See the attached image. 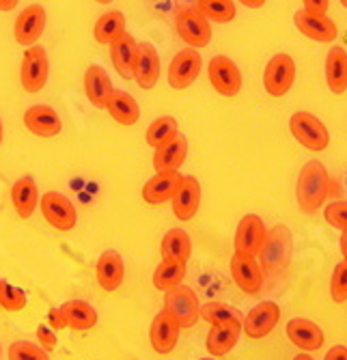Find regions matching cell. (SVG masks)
Listing matches in <instances>:
<instances>
[{"mask_svg": "<svg viewBox=\"0 0 347 360\" xmlns=\"http://www.w3.org/2000/svg\"><path fill=\"white\" fill-rule=\"evenodd\" d=\"M324 218L339 231H347V201H332L330 205H324Z\"/></svg>", "mask_w": 347, "mask_h": 360, "instance_id": "40", "label": "cell"}, {"mask_svg": "<svg viewBox=\"0 0 347 360\" xmlns=\"http://www.w3.org/2000/svg\"><path fill=\"white\" fill-rule=\"evenodd\" d=\"M259 257H261L259 266L266 272L278 274L282 270H287V266L292 264V257H294V236L287 224H276L270 229Z\"/></svg>", "mask_w": 347, "mask_h": 360, "instance_id": "2", "label": "cell"}, {"mask_svg": "<svg viewBox=\"0 0 347 360\" xmlns=\"http://www.w3.org/2000/svg\"><path fill=\"white\" fill-rule=\"evenodd\" d=\"M0 307H3L5 311H9V313L22 311L26 307V293H24V289L13 287V285L3 281V285H0Z\"/></svg>", "mask_w": 347, "mask_h": 360, "instance_id": "38", "label": "cell"}, {"mask_svg": "<svg viewBox=\"0 0 347 360\" xmlns=\"http://www.w3.org/2000/svg\"><path fill=\"white\" fill-rule=\"evenodd\" d=\"M201 317L209 323V326H216V323H225L229 319H244L242 313L229 304H223V302H207L201 307Z\"/></svg>", "mask_w": 347, "mask_h": 360, "instance_id": "36", "label": "cell"}, {"mask_svg": "<svg viewBox=\"0 0 347 360\" xmlns=\"http://www.w3.org/2000/svg\"><path fill=\"white\" fill-rule=\"evenodd\" d=\"M207 78H209V84L216 89V93L223 97H235L242 91V82H244L235 60H231L225 54H218L209 60Z\"/></svg>", "mask_w": 347, "mask_h": 360, "instance_id": "8", "label": "cell"}, {"mask_svg": "<svg viewBox=\"0 0 347 360\" xmlns=\"http://www.w3.org/2000/svg\"><path fill=\"white\" fill-rule=\"evenodd\" d=\"M280 319V307L272 300L255 304L244 317V335L252 341L268 337Z\"/></svg>", "mask_w": 347, "mask_h": 360, "instance_id": "13", "label": "cell"}, {"mask_svg": "<svg viewBox=\"0 0 347 360\" xmlns=\"http://www.w3.org/2000/svg\"><path fill=\"white\" fill-rule=\"evenodd\" d=\"M0 285H3V281H0Z\"/></svg>", "mask_w": 347, "mask_h": 360, "instance_id": "54", "label": "cell"}, {"mask_svg": "<svg viewBox=\"0 0 347 360\" xmlns=\"http://www.w3.org/2000/svg\"><path fill=\"white\" fill-rule=\"evenodd\" d=\"M24 125L30 134H35L39 139H54L60 134L63 121L58 112L52 106L46 104H35L24 112Z\"/></svg>", "mask_w": 347, "mask_h": 360, "instance_id": "20", "label": "cell"}, {"mask_svg": "<svg viewBox=\"0 0 347 360\" xmlns=\"http://www.w3.org/2000/svg\"><path fill=\"white\" fill-rule=\"evenodd\" d=\"M164 309L179 321L181 328H190L201 319V302L199 296L185 285H177L166 291Z\"/></svg>", "mask_w": 347, "mask_h": 360, "instance_id": "6", "label": "cell"}, {"mask_svg": "<svg viewBox=\"0 0 347 360\" xmlns=\"http://www.w3.org/2000/svg\"><path fill=\"white\" fill-rule=\"evenodd\" d=\"M203 68V58L199 54V50L195 48H185L181 52L175 54V58L169 65V84L171 89H188L192 86L201 74Z\"/></svg>", "mask_w": 347, "mask_h": 360, "instance_id": "11", "label": "cell"}, {"mask_svg": "<svg viewBox=\"0 0 347 360\" xmlns=\"http://www.w3.org/2000/svg\"><path fill=\"white\" fill-rule=\"evenodd\" d=\"M48 319H50L52 330H63V328H65V319H63L60 309H52V311L48 313Z\"/></svg>", "mask_w": 347, "mask_h": 360, "instance_id": "43", "label": "cell"}, {"mask_svg": "<svg viewBox=\"0 0 347 360\" xmlns=\"http://www.w3.org/2000/svg\"><path fill=\"white\" fill-rule=\"evenodd\" d=\"M324 360H347V347L345 345H334L326 352Z\"/></svg>", "mask_w": 347, "mask_h": 360, "instance_id": "44", "label": "cell"}, {"mask_svg": "<svg viewBox=\"0 0 347 360\" xmlns=\"http://www.w3.org/2000/svg\"><path fill=\"white\" fill-rule=\"evenodd\" d=\"M242 333H244V319H229L225 323L211 326L207 333V341H205L209 356H214V358L227 356L237 345Z\"/></svg>", "mask_w": 347, "mask_h": 360, "instance_id": "18", "label": "cell"}, {"mask_svg": "<svg viewBox=\"0 0 347 360\" xmlns=\"http://www.w3.org/2000/svg\"><path fill=\"white\" fill-rule=\"evenodd\" d=\"M185 276V264H177V261H164L155 268L153 272V285L160 291H169L183 283Z\"/></svg>", "mask_w": 347, "mask_h": 360, "instance_id": "35", "label": "cell"}, {"mask_svg": "<svg viewBox=\"0 0 347 360\" xmlns=\"http://www.w3.org/2000/svg\"><path fill=\"white\" fill-rule=\"evenodd\" d=\"M41 201V194L37 188V181L33 177H20L11 188V203L20 218H30L35 214L37 205Z\"/></svg>", "mask_w": 347, "mask_h": 360, "instance_id": "25", "label": "cell"}, {"mask_svg": "<svg viewBox=\"0 0 347 360\" xmlns=\"http://www.w3.org/2000/svg\"><path fill=\"white\" fill-rule=\"evenodd\" d=\"M37 341H39V345L46 349V352H52V349H56V335H54V330L52 328H48V326H39L37 328Z\"/></svg>", "mask_w": 347, "mask_h": 360, "instance_id": "41", "label": "cell"}, {"mask_svg": "<svg viewBox=\"0 0 347 360\" xmlns=\"http://www.w3.org/2000/svg\"><path fill=\"white\" fill-rule=\"evenodd\" d=\"M294 360H315V358H313L310 354H306V352H304V354H298V356H296Z\"/></svg>", "mask_w": 347, "mask_h": 360, "instance_id": "48", "label": "cell"}, {"mask_svg": "<svg viewBox=\"0 0 347 360\" xmlns=\"http://www.w3.org/2000/svg\"><path fill=\"white\" fill-rule=\"evenodd\" d=\"M179 333H181V326L179 321L166 311L162 309L157 313L151 321V330H149V341L155 354H171L179 341Z\"/></svg>", "mask_w": 347, "mask_h": 360, "instance_id": "14", "label": "cell"}, {"mask_svg": "<svg viewBox=\"0 0 347 360\" xmlns=\"http://www.w3.org/2000/svg\"><path fill=\"white\" fill-rule=\"evenodd\" d=\"M177 136H179V123H177L175 117H169V115L157 117V119L147 127V134H145L147 145H149L153 151H155V149H160V147H164L166 143H171V141L177 139Z\"/></svg>", "mask_w": 347, "mask_h": 360, "instance_id": "33", "label": "cell"}, {"mask_svg": "<svg viewBox=\"0 0 347 360\" xmlns=\"http://www.w3.org/2000/svg\"><path fill=\"white\" fill-rule=\"evenodd\" d=\"M341 5H343V7L347 9V0H341Z\"/></svg>", "mask_w": 347, "mask_h": 360, "instance_id": "51", "label": "cell"}, {"mask_svg": "<svg viewBox=\"0 0 347 360\" xmlns=\"http://www.w3.org/2000/svg\"><path fill=\"white\" fill-rule=\"evenodd\" d=\"M162 259L164 261H177V264H188V259L192 257V240L183 229H171L162 238Z\"/></svg>", "mask_w": 347, "mask_h": 360, "instance_id": "31", "label": "cell"}, {"mask_svg": "<svg viewBox=\"0 0 347 360\" xmlns=\"http://www.w3.org/2000/svg\"><path fill=\"white\" fill-rule=\"evenodd\" d=\"M181 173H155L143 188V201L149 205H162L173 199L177 186L181 181Z\"/></svg>", "mask_w": 347, "mask_h": 360, "instance_id": "26", "label": "cell"}, {"mask_svg": "<svg viewBox=\"0 0 347 360\" xmlns=\"http://www.w3.org/2000/svg\"><path fill=\"white\" fill-rule=\"evenodd\" d=\"M231 276H233L235 285L244 293H248V296H255V293L261 291L263 274H261V266H259L257 257L235 252L231 257Z\"/></svg>", "mask_w": 347, "mask_h": 360, "instance_id": "15", "label": "cell"}, {"mask_svg": "<svg viewBox=\"0 0 347 360\" xmlns=\"http://www.w3.org/2000/svg\"><path fill=\"white\" fill-rule=\"evenodd\" d=\"M330 194V175L320 160H308L296 184V199L304 214H315L326 205Z\"/></svg>", "mask_w": 347, "mask_h": 360, "instance_id": "1", "label": "cell"}, {"mask_svg": "<svg viewBox=\"0 0 347 360\" xmlns=\"http://www.w3.org/2000/svg\"><path fill=\"white\" fill-rule=\"evenodd\" d=\"M112 91H114V86H112V80L106 74V70L100 68V65H89L84 72V95L91 102V106L106 110V104L110 100Z\"/></svg>", "mask_w": 347, "mask_h": 360, "instance_id": "21", "label": "cell"}, {"mask_svg": "<svg viewBox=\"0 0 347 360\" xmlns=\"http://www.w3.org/2000/svg\"><path fill=\"white\" fill-rule=\"evenodd\" d=\"M197 9L209 22H216V24H229L237 15V9H235L233 0H199Z\"/></svg>", "mask_w": 347, "mask_h": 360, "instance_id": "34", "label": "cell"}, {"mask_svg": "<svg viewBox=\"0 0 347 360\" xmlns=\"http://www.w3.org/2000/svg\"><path fill=\"white\" fill-rule=\"evenodd\" d=\"M50 76V60L44 46H30L24 50L20 65V82L26 93H39Z\"/></svg>", "mask_w": 347, "mask_h": 360, "instance_id": "5", "label": "cell"}, {"mask_svg": "<svg viewBox=\"0 0 347 360\" xmlns=\"http://www.w3.org/2000/svg\"><path fill=\"white\" fill-rule=\"evenodd\" d=\"M287 337L296 347H300L304 352H317L324 345L322 328L306 317H294L287 323Z\"/></svg>", "mask_w": 347, "mask_h": 360, "instance_id": "22", "label": "cell"}, {"mask_svg": "<svg viewBox=\"0 0 347 360\" xmlns=\"http://www.w3.org/2000/svg\"><path fill=\"white\" fill-rule=\"evenodd\" d=\"M9 360H50L41 345L30 341H15L9 345Z\"/></svg>", "mask_w": 347, "mask_h": 360, "instance_id": "37", "label": "cell"}, {"mask_svg": "<svg viewBox=\"0 0 347 360\" xmlns=\"http://www.w3.org/2000/svg\"><path fill=\"white\" fill-rule=\"evenodd\" d=\"M96 276L104 291H117L125 278L123 257L117 250H104L96 264Z\"/></svg>", "mask_w": 347, "mask_h": 360, "instance_id": "23", "label": "cell"}, {"mask_svg": "<svg viewBox=\"0 0 347 360\" xmlns=\"http://www.w3.org/2000/svg\"><path fill=\"white\" fill-rule=\"evenodd\" d=\"M96 3H100V5H108V3H112V0H96Z\"/></svg>", "mask_w": 347, "mask_h": 360, "instance_id": "50", "label": "cell"}, {"mask_svg": "<svg viewBox=\"0 0 347 360\" xmlns=\"http://www.w3.org/2000/svg\"><path fill=\"white\" fill-rule=\"evenodd\" d=\"M330 296L336 304L347 300V261L334 266L332 278H330Z\"/></svg>", "mask_w": 347, "mask_h": 360, "instance_id": "39", "label": "cell"}, {"mask_svg": "<svg viewBox=\"0 0 347 360\" xmlns=\"http://www.w3.org/2000/svg\"><path fill=\"white\" fill-rule=\"evenodd\" d=\"M128 26L125 22V15L121 11H106L104 15L98 18L96 26H93V35H96V41L102 46H110L112 41H117Z\"/></svg>", "mask_w": 347, "mask_h": 360, "instance_id": "32", "label": "cell"}, {"mask_svg": "<svg viewBox=\"0 0 347 360\" xmlns=\"http://www.w3.org/2000/svg\"><path fill=\"white\" fill-rule=\"evenodd\" d=\"M289 129H292V136L304 149H308L313 153H322L330 145L328 127L324 125L322 119H317L313 112H306V110L294 112L292 119H289Z\"/></svg>", "mask_w": 347, "mask_h": 360, "instance_id": "3", "label": "cell"}, {"mask_svg": "<svg viewBox=\"0 0 347 360\" xmlns=\"http://www.w3.org/2000/svg\"><path fill=\"white\" fill-rule=\"evenodd\" d=\"M173 214L177 220L181 222H188L192 220L201 207V184L197 177L192 175H183L179 186H177V192L173 194Z\"/></svg>", "mask_w": 347, "mask_h": 360, "instance_id": "16", "label": "cell"}, {"mask_svg": "<svg viewBox=\"0 0 347 360\" xmlns=\"http://www.w3.org/2000/svg\"><path fill=\"white\" fill-rule=\"evenodd\" d=\"M5 141V125H3V119H0V145Z\"/></svg>", "mask_w": 347, "mask_h": 360, "instance_id": "49", "label": "cell"}, {"mask_svg": "<svg viewBox=\"0 0 347 360\" xmlns=\"http://www.w3.org/2000/svg\"><path fill=\"white\" fill-rule=\"evenodd\" d=\"M201 360H214V358H201Z\"/></svg>", "mask_w": 347, "mask_h": 360, "instance_id": "52", "label": "cell"}, {"mask_svg": "<svg viewBox=\"0 0 347 360\" xmlns=\"http://www.w3.org/2000/svg\"><path fill=\"white\" fill-rule=\"evenodd\" d=\"M20 0H0V11H13Z\"/></svg>", "mask_w": 347, "mask_h": 360, "instance_id": "46", "label": "cell"}, {"mask_svg": "<svg viewBox=\"0 0 347 360\" xmlns=\"http://www.w3.org/2000/svg\"><path fill=\"white\" fill-rule=\"evenodd\" d=\"M160 56H157V50L153 44L149 41H140L138 44V52H136V60H134V72L132 78L138 82L140 89L151 91L157 80H160Z\"/></svg>", "mask_w": 347, "mask_h": 360, "instance_id": "19", "label": "cell"}, {"mask_svg": "<svg viewBox=\"0 0 347 360\" xmlns=\"http://www.w3.org/2000/svg\"><path fill=\"white\" fill-rule=\"evenodd\" d=\"M46 22H48V13H46L44 5L24 7L20 11V15L15 18V24H13L15 41L24 48L37 46V41L41 39L44 30H46Z\"/></svg>", "mask_w": 347, "mask_h": 360, "instance_id": "10", "label": "cell"}, {"mask_svg": "<svg viewBox=\"0 0 347 360\" xmlns=\"http://www.w3.org/2000/svg\"><path fill=\"white\" fill-rule=\"evenodd\" d=\"M240 3L248 9H261L266 5V0H240Z\"/></svg>", "mask_w": 347, "mask_h": 360, "instance_id": "45", "label": "cell"}, {"mask_svg": "<svg viewBox=\"0 0 347 360\" xmlns=\"http://www.w3.org/2000/svg\"><path fill=\"white\" fill-rule=\"evenodd\" d=\"M138 52V41L130 35V32H123V35L110 44V60L112 68L123 80H130L134 72V60Z\"/></svg>", "mask_w": 347, "mask_h": 360, "instance_id": "24", "label": "cell"}, {"mask_svg": "<svg viewBox=\"0 0 347 360\" xmlns=\"http://www.w3.org/2000/svg\"><path fill=\"white\" fill-rule=\"evenodd\" d=\"M294 24L304 37L320 41V44H330L339 37L336 24L328 15H322V13H310L306 9H300L294 15Z\"/></svg>", "mask_w": 347, "mask_h": 360, "instance_id": "17", "label": "cell"}, {"mask_svg": "<svg viewBox=\"0 0 347 360\" xmlns=\"http://www.w3.org/2000/svg\"><path fill=\"white\" fill-rule=\"evenodd\" d=\"M302 5L306 11L310 13H322L328 15V7H330V0H302Z\"/></svg>", "mask_w": 347, "mask_h": 360, "instance_id": "42", "label": "cell"}, {"mask_svg": "<svg viewBox=\"0 0 347 360\" xmlns=\"http://www.w3.org/2000/svg\"><path fill=\"white\" fill-rule=\"evenodd\" d=\"M326 84L334 95L347 91V50L341 46L330 48L326 56Z\"/></svg>", "mask_w": 347, "mask_h": 360, "instance_id": "29", "label": "cell"}, {"mask_svg": "<svg viewBox=\"0 0 347 360\" xmlns=\"http://www.w3.org/2000/svg\"><path fill=\"white\" fill-rule=\"evenodd\" d=\"M0 354H3V347H0Z\"/></svg>", "mask_w": 347, "mask_h": 360, "instance_id": "53", "label": "cell"}, {"mask_svg": "<svg viewBox=\"0 0 347 360\" xmlns=\"http://www.w3.org/2000/svg\"><path fill=\"white\" fill-rule=\"evenodd\" d=\"M175 28L179 37L188 44V48H207L211 41V26L209 20L197 7H181L175 13Z\"/></svg>", "mask_w": 347, "mask_h": 360, "instance_id": "4", "label": "cell"}, {"mask_svg": "<svg viewBox=\"0 0 347 360\" xmlns=\"http://www.w3.org/2000/svg\"><path fill=\"white\" fill-rule=\"evenodd\" d=\"M185 155H188V139L179 134L164 147L155 149L153 169L155 173H177L185 162Z\"/></svg>", "mask_w": 347, "mask_h": 360, "instance_id": "27", "label": "cell"}, {"mask_svg": "<svg viewBox=\"0 0 347 360\" xmlns=\"http://www.w3.org/2000/svg\"><path fill=\"white\" fill-rule=\"evenodd\" d=\"M106 110L119 125H125V127L138 123V119H140V106L128 91L114 89L108 104H106Z\"/></svg>", "mask_w": 347, "mask_h": 360, "instance_id": "28", "label": "cell"}, {"mask_svg": "<svg viewBox=\"0 0 347 360\" xmlns=\"http://www.w3.org/2000/svg\"><path fill=\"white\" fill-rule=\"evenodd\" d=\"M294 82H296V60L285 52L274 54L268 60L263 72V89L268 91V95L272 97L287 95Z\"/></svg>", "mask_w": 347, "mask_h": 360, "instance_id": "7", "label": "cell"}, {"mask_svg": "<svg viewBox=\"0 0 347 360\" xmlns=\"http://www.w3.org/2000/svg\"><path fill=\"white\" fill-rule=\"evenodd\" d=\"M341 255L343 261H347V231H341Z\"/></svg>", "mask_w": 347, "mask_h": 360, "instance_id": "47", "label": "cell"}, {"mask_svg": "<svg viewBox=\"0 0 347 360\" xmlns=\"http://www.w3.org/2000/svg\"><path fill=\"white\" fill-rule=\"evenodd\" d=\"M41 214L50 226H54L56 231H72L78 222V212L76 205L60 192H46L39 201Z\"/></svg>", "mask_w": 347, "mask_h": 360, "instance_id": "9", "label": "cell"}, {"mask_svg": "<svg viewBox=\"0 0 347 360\" xmlns=\"http://www.w3.org/2000/svg\"><path fill=\"white\" fill-rule=\"evenodd\" d=\"M65 328L72 330H91L98 326V311L84 300H70L60 307Z\"/></svg>", "mask_w": 347, "mask_h": 360, "instance_id": "30", "label": "cell"}, {"mask_svg": "<svg viewBox=\"0 0 347 360\" xmlns=\"http://www.w3.org/2000/svg\"><path fill=\"white\" fill-rule=\"evenodd\" d=\"M268 238V229L261 216L257 214H246L237 229H235V252H244V255H252V257H259L263 244Z\"/></svg>", "mask_w": 347, "mask_h": 360, "instance_id": "12", "label": "cell"}]
</instances>
